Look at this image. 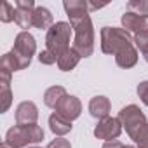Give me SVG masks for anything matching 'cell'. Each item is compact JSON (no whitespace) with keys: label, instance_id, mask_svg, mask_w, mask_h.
I'll return each mask as SVG.
<instances>
[{"label":"cell","instance_id":"cell-18","mask_svg":"<svg viewBox=\"0 0 148 148\" xmlns=\"http://www.w3.org/2000/svg\"><path fill=\"white\" fill-rule=\"evenodd\" d=\"M64 96H66V89H64L63 86H52V87H49V89L44 92V103H45V106L56 110L58 103H59Z\"/></svg>","mask_w":148,"mask_h":148},{"label":"cell","instance_id":"cell-29","mask_svg":"<svg viewBox=\"0 0 148 148\" xmlns=\"http://www.w3.org/2000/svg\"><path fill=\"white\" fill-rule=\"evenodd\" d=\"M124 145L119 141V139H113V141H105V145H103V148H122Z\"/></svg>","mask_w":148,"mask_h":148},{"label":"cell","instance_id":"cell-4","mask_svg":"<svg viewBox=\"0 0 148 148\" xmlns=\"http://www.w3.org/2000/svg\"><path fill=\"white\" fill-rule=\"evenodd\" d=\"M119 120L122 122V127L125 129V132L129 134L131 139L138 134V131L141 127H145L148 124L145 113L141 112V108L138 105H127V106H124L119 112Z\"/></svg>","mask_w":148,"mask_h":148},{"label":"cell","instance_id":"cell-20","mask_svg":"<svg viewBox=\"0 0 148 148\" xmlns=\"http://www.w3.org/2000/svg\"><path fill=\"white\" fill-rule=\"evenodd\" d=\"M127 12H134L138 16H148V0H131L127 4Z\"/></svg>","mask_w":148,"mask_h":148},{"label":"cell","instance_id":"cell-33","mask_svg":"<svg viewBox=\"0 0 148 148\" xmlns=\"http://www.w3.org/2000/svg\"><path fill=\"white\" fill-rule=\"evenodd\" d=\"M146 35H148V30H146Z\"/></svg>","mask_w":148,"mask_h":148},{"label":"cell","instance_id":"cell-23","mask_svg":"<svg viewBox=\"0 0 148 148\" xmlns=\"http://www.w3.org/2000/svg\"><path fill=\"white\" fill-rule=\"evenodd\" d=\"M0 101H2V105H0V113H5L12 105V91L11 89H0Z\"/></svg>","mask_w":148,"mask_h":148},{"label":"cell","instance_id":"cell-22","mask_svg":"<svg viewBox=\"0 0 148 148\" xmlns=\"http://www.w3.org/2000/svg\"><path fill=\"white\" fill-rule=\"evenodd\" d=\"M14 14H16V9L9 2H2V9H0V21H2V23H11V21H14Z\"/></svg>","mask_w":148,"mask_h":148},{"label":"cell","instance_id":"cell-9","mask_svg":"<svg viewBox=\"0 0 148 148\" xmlns=\"http://www.w3.org/2000/svg\"><path fill=\"white\" fill-rule=\"evenodd\" d=\"M38 120V108L33 101H21L16 108V125H32Z\"/></svg>","mask_w":148,"mask_h":148},{"label":"cell","instance_id":"cell-6","mask_svg":"<svg viewBox=\"0 0 148 148\" xmlns=\"http://www.w3.org/2000/svg\"><path fill=\"white\" fill-rule=\"evenodd\" d=\"M35 2L33 0H16V14H14V23L23 28V32H28L33 26V11H35Z\"/></svg>","mask_w":148,"mask_h":148},{"label":"cell","instance_id":"cell-12","mask_svg":"<svg viewBox=\"0 0 148 148\" xmlns=\"http://www.w3.org/2000/svg\"><path fill=\"white\" fill-rule=\"evenodd\" d=\"M30 63H32V59L21 58L14 51H11V52H5L2 56V59H0V68H2V70H9L12 73V71H19V70L28 68Z\"/></svg>","mask_w":148,"mask_h":148},{"label":"cell","instance_id":"cell-10","mask_svg":"<svg viewBox=\"0 0 148 148\" xmlns=\"http://www.w3.org/2000/svg\"><path fill=\"white\" fill-rule=\"evenodd\" d=\"M63 7H64L66 16L70 18V25L89 16V2L87 0H64Z\"/></svg>","mask_w":148,"mask_h":148},{"label":"cell","instance_id":"cell-26","mask_svg":"<svg viewBox=\"0 0 148 148\" xmlns=\"http://www.w3.org/2000/svg\"><path fill=\"white\" fill-rule=\"evenodd\" d=\"M38 61L42 63V64H54V63H58V58L51 52V51H42L40 54H38Z\"/></svg>","mask_w":148,"mask_h":148},{"label":"cell","instance_id":"cell-14","mask_svg":"<svg viewBox=\"0 0 148 148\" xmlns=\"http://www.w3.org/2000/svg\"><path fill=\"white\" fill-rule=\"evenodd\" d=\"M5 141L9 145H12L14 148H25L28 146L32 141H30V136H28V131L25 125H14L7 131L5 134Z\"/></svg>","mask_w":148,"mask_h":148},{"label":"cell","instance_id":"cell-8","mask_svg":"<svg viewBox=\"0 0 148 148\" xmlns=\"http://www.w3.org/2000/svg\"><path fill=\"white\" fill-rule=\"evenodd\" d=\"M12 51L21 56V58H26V59H32L33 54L37 52V40L35 37L30 33V32H19L14 38V47Z\"/></svg>","mask_w":148,"mask_h":148},{"label":"cell","instance_id":"cell-24","mask_svg":"<svg viewBox=\"0 0 148 148\" xmlns=\"http://www.w3.org/2000/svg\"><path fill=\"white\" fill-rule=\"evenodd\" d=\"M132 141L136 143L138 148H148V124L138 131V134L132 138Z\"/></svg>","mask_w":148,"mask_h":148},{"label":"cell","instance_id":"cell-17","mask_svg":"<svg viewBox=\"0 0 148 148\" xmlns=\"http://www.w3.org/2000/svg\"><path fill=\"white\" fill-rule=\"evenodd\" d=\"M138 58H139V56H138V49H136V45H132V47L125 49L124 52L117 54V56H115V63H117V66H120V68H124V70H129V68L136 66Z\"/></svg>","mask_w":148,"mask_h":148},{"label":"cell","instance_id":"cell-19","mask_svg":"<svg viewBox=\"0 0 148 148\" xmlns=\"http://www.w3.org/2000/svg\"><path fill=\"white\" fill-rule=\"evenodd\" d=\"M82 58L73 51L71 47L64 52V54H61L59 58H58V68L61 70V71H71L73 68H75L77 64H79V61H80Z\"/></svg>","mask_w":148,"mask_h":148},{"label":"cell","instance_id":"cell-30","mask_svg":"<svg viewBox=\"0 0 148 148\" xmlns=\"http://www.w3.org/2000/svg\"><path fill=\"white\" fill-rule=\"evenodd\" d=\"M0 148H14V146H12V145H9L7 141H4L2 145H0Z\"/></svg>","mask_w":148,"mask_h":148},{"label":"cell","instance_id":"cell-11","mask_svg":"<svg viewBox=\"0 0 148 148\" xmlns=\"http://www.w3.org/2000/svg\"><path fill=\"white\" fill-rule=\"evenodd\" d=\"M122 28L129 33L139 35V33H146L148 30V16H138L134 12H124L122 14Z\"/></svg>","mask_w":148,"mask_h":148},{"label":"cell","instance_id":"cell-2","mask_svg":"<svg viewBox=\"0 0 148 148\" xmlns=\"http://www.w3.org/2000/svg\"><path fill=\"white\" fill-rule=\"evenodd\" d=\"M73 28V45L71 49L75 51L80 58H89L94 52V26L91 21V16H86L84 19L71 25Z\"/></svg>","mask_w":148,"mask_h":148},{"label":"cell","instance_id":"cell-16","mask_svg":"<svg viewBox=\"0 0 148 148\" xmlns=\"http://www.w3.org/2000/svg\"><path fill=\"white\" fill-rule=\"evenodd\" d=\"M71 122L70 120H66V119H63L61 115H58L56 112L49 117V129L58 136V138H61V136H64V134H68L70 131H71Z\"/></svg>","mask_w":148,"mask_h":148},{"label":"cell","instance_id":"cell-5","mask_svg":"<svg viewBox=\"0 0 148 148\" xmlns=\"http://www.w3.org/2000/svg\"><path fill=\"white\" fill-rule=\"evenodd\" d=\"M122 122L119 120V117H106L103 120H99L94 127V136L98 139H105V141H113L122 134Z\"/></svg>","mask_w":148,"mask_h":148},{"label":"cell","instance_id":"cell-21","mask_svg":"<svg viewBox=\"0 0 148 148\" xmlns=\"http://www.w3.org/2000/svg\"><path fill=\"white\" fill-rule=\"evenodd\" d=\"M134 45H136V49L143 54L145 61L148 63V35H146V33L134 35Z\"/></svg>","mask_w":148,"mask_h":148},{"label":"cell","instance_id":"cell-15","mask_svg":"<svg viewBox=\"0 0 148 148\" xmlns=\"http://www.w3.org/2000/svg\"><path fill=\"white\" fill-rule=\"evenodd\" d=\"M54 25V18H52V12L47 9V7H37L33 11V26L38 28V30H49L51 26Z\"/></svg>","mask_w":148,"mask_h":148},{"label":"cell","instance_id":"cell-25","mask_svg":"<svg viewBox=\"0 0 148 148\" xmlns=\"http://www.w3.org/2000/svg\"><path fill=\"white\" fill-rule=\"evenodd\" d=\"M136 92H138L139 99L148 106V80L139 82V84H138V87H136Z\"/></svg>","mask_w":148,"mask_h":148},{"label":"cell","instance_id":"cell-27","mask_svg":"<svg viewBox=\"0 0 148 148\" xmlns=\"http://www.w3.org/2000/svg\"><path fill=\"white\" fill-rule=\"evenodd\" d=\"M11 75L12 73L9 70L0 68V89H11Z\"/></svg>","mask_w":148,"mask_h":148},{"label":"cell","instance_id":"cell-32","mask_svg":"<svg viewBox=\"0 0 148 148\" xmlns=\"http://www.w3.org/2000/svg\"><path fill=\"white\" fill-rule=\"evenodd\" d=\"M28 148H42V146H28Z\"/></svg>","mask_w":148,"mask_h":148},{"label":"cell","instance_id":"cell-3","mask_svg":"<svg viewBox=\"0 0 148 148\" xmlns=\"http://www.w3.org/2000/svg\"><path fill=\"white\" fill-rule=\"evenodd\" d=\"M71 25L66 21L54 23L45 33V49L51 51L56 58L64 54L70 49V37H71Z\"/></svg>","mask_w":148,"mask_h":148},{"label":"cell","instance_id":"cell-31","mask_svg":"<svg viewBox=\"0 0 148 148\" xmlns=\"http://www.w3.org/2000/svg\"><path fill=\"white\" fill-rule=\"evenodd\" d=\"M122 148H138V146H132V145H124Z\"/></svg>","mask_w":148,"mask_h":148},{"label":"cell","instance_id":"cell-1","mask_svg":"<svg viewBox=\"0 0 148 148\" xmlns=\"http://www.w3.org/2000/svg\"><path fill=\"white\" fill-rule=\"evenodd\" d=\"M99 37H101V51L105 54L117 56L134 45V37L129 32H125L124 28L103 26L99 32Z\"/></svg>","mask_w":148,"mask_h":148},{"label":"cell","instance_id":"cell-13","mask_svg":"<svg viewBox=\"0 0 148 148\" xmlns=\"http://www.w3.org/2000/svg\"><path fill=\"white\" fill-rule=\"evenodd\" d=\"M110 110H112V103L106 96H94L89 101V113L98 120L110 117Z\"/></svg>","mask_w":148,"mask_h":148},{"label":"cell","instance_id":"cell-28","mask_svg":"<svg viewBox=\"0 0 148 148\" xmlns=\"http://www.w3.org/2000/svg\"><path fill=\"white\" fill-rule=\"evenodd\" d=\"M47 148H71V145H70V141L64 139V138H56V139H52V141L47 145Z\"/></svg>","mask_w":148,"mask_h":148},{"label":"cell","instance_id":"cell-7","mask_svg":"<svg viewBox=\"0 0 148 148\" xmlns=\"http://www.w3.org/2000/svg\"><path fill=\"white\" fill-rule=\"evenodd\" d=\"M56 113L71 122V120H75V119L80 117V113H82V103H80V99H79L77 96L66 94V96L58 103Z\"/></svg>","mask_w":148,"mask_h":148}]
</instances>
